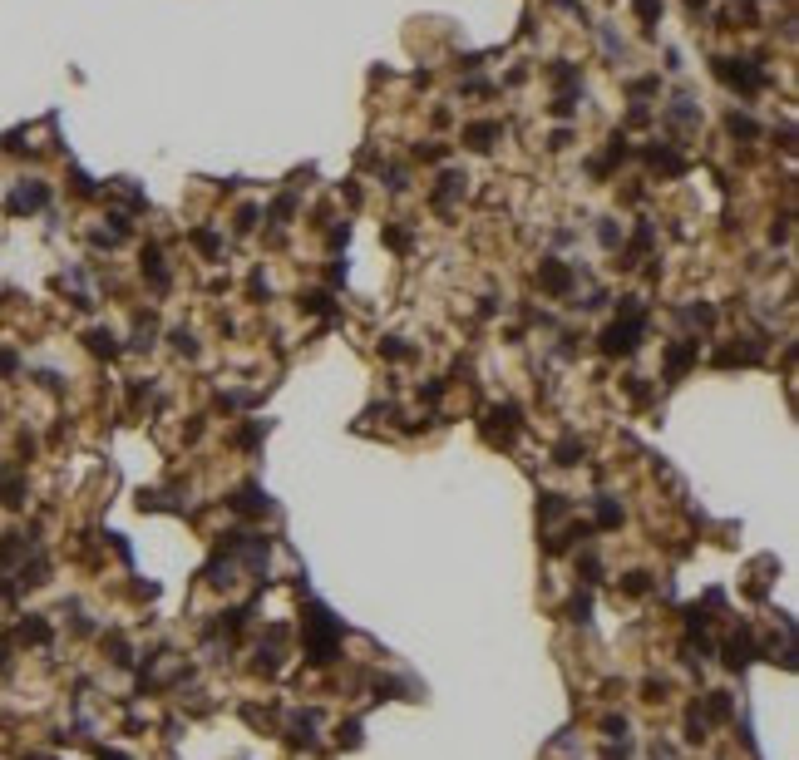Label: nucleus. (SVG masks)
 <instances>
[{
  "label": "nucleus",
  "mask_w": 799,
  "mask_h": 760,
  "mask_svg": "<svg viewBox=\"0 0 799 760\" xmlns=\"http://www.w3.org/2000/svg\"><path fill=\"white\" fill-rule=\"evenodd\" d=\"M641 307L637 302H627L622 307V321H612L607 331H602V351H612V356H627V351H637V341H641Z\"/></svg>",
  "instance_id": "f257e3e1"
},
{
  "label": "nucleus",
  "mask_w": 799,
  "mask_h": 760,
  "mask_svg": "<svg viewBox=\"0 0 799 760\" xmlns=\"http://www.w3.org/2000/svg\"><path fill=\"white\" fill-rule=\"evenodd\" d=\"M336 642H341V627H336L321 607H311V617H306V651H311V661L326 666V661L336 656Z\"/></svg>",
  "instance_id": "f03ea898"
},
{
  "label": "nucleus",
  "mask_w": 799,
  "mask_h": 760,
  "mask_svg": "<svg viewBox=\"0 0 799 760\" xmlns=\"http://www.w3.org/2000/svg\"><path fill=\"white\" fill-rule=\"evenodd\" d=\"M720 79H725V84H735L740 94H755V89L765 84V75H760L755 65H745V60H725V65H720Z\"/></svg>",
  "instance_id": "7ed1b4c3"
},
{
  "label": "nucleus",
  "mask_w": 799,
  "mask_h": 760,
  "mask_svg": "<svg viewBox=\"0 0 799 760\" xmlns=\"http://www.w3.org/2000/svg\"><path fill=\"white\" fill-rule=\"evenodd\" d=\"M50 203V188L45 183H20L15 193H10V213H35V208H45Z\"/></svg>",
  "instance_id": "20e7f679"
},
{
  "label": "nucleus",
  "mask_w": 799,
  "mask_h": 760,
  "mask_svg": "<svg viewBox=\"0 0 799 760\" xmlns=\"http://www.w3.org/2000/svg\"><path fill=\"white\" fill-rule=\"evenodd\" d=\"M538 287H543V292H568V287H573V272H568L563 262H543V267H538Z\"/></svg>",
  "instance_id": "39448f33"
},
{
  "label": "nucleus",
  "mask_w": 799,
  "mask_h": 760,
  "mask_svg": "<svg viewBox=\"0 0 799 760\" xmlns=\"http://www.w3.org/2000/svg\"><path fill=\"white\" fill-rule=\"evenodd\" d=\"M691 360H696V341H686V346H671V351H666V375L676 380V375H681V370H686Z\"/></svg>",
  "instance_id": "423d86ee"
},
{
  "label": "nucleus",
  "mask_w": 799,
  "mask_h": 760,
  "mask_svg": "<svg viewBox=\"0 0 799 760\" xmlns=\"http://www.w3.org/2000/svg\"><path fill=\"white\" fill-rule=\"evenodd\" d=\"M143 272H148V282H153V287H168V272H163L158 247H148V252H143Z\"/></svg>",
  "instance_id": "0eeeda50"
},
{
  "label": "nucleus",
  "mask_w": 799,
  "mask_h": 760,
  "mask_svg": "<svg viewBox=\"0 0 799 760\" xmlns=\"http://www.w3.org/2000/svg\"><path fill=\"white\" fill-rule=\"evenodd\" d=\"M15 637H20V642H35V647H40V642H50V627H45V622H40V617H25V622H20V632H15Z\"/></svg>",
  "instance_id": "6e6552de"
},
{
  "label": "nucleus",
  "mask_w": 799,
  "mask_h": 760,
  "mask_svg": "<svg viewBox=\"0 0 799 760\" xmlns=\"http://www.w3.org/2000/svg\"><path fill=\"white\" fill-rule=\"evenodd\" d=\"M311 731H316V716H311V711L292 721V741H297V746H316V736H311Z\"/></svg>",
  "instance_id": "1a4fd4ad"
},
{
  "label": "nucleus",
  "mask_w": 799,
  "mask_h": 760,
  "mask_svg": "<svg viewBox=\"0 0 799 760\" xmlns=\"http://www.w3.org/2000/svg\"><path fill=\"white\" fill-rule=\"evenodd\" d=\"M20 494H25V484H20L10 469H0V499H5V504H25Z\"/></svg>",
  "instance_id": "9d476101"
},
{
  "label": "nucleus",
  "mask_w": 799,
  "mask_h": 760,
  "mask_svg": "<svg viewBox=\"0 0 799 760\" xmlns=\"http://www.w3.org/2000/svg\"><path fill=\"white\" fill-rule=\"evenodd\" d=\"M489 138H499V123H474V128H469V143H474V148H489Z\"/></svg>",
  "instance_id": "9b49d317"
},
{
  "label": "nucleus",
  "mask_w": 799,
  "mask_h": 760,
  "mask_svg": "<svg viewBox=\"0 0 799 760\" xmlns=\"http://www.w3.org/2000/svg\"><path fill=\"white\" fill-rule=\"evenodd\" d=\"M597 524H602V529H617V524H622V509H617L612 499H602V504H597Z\"/></svg>",
  "instance_id": "f8f14e48"
},
{
  "label": "nucleus",
  "mask_w": 799,
  "mask_h": 760,
  "mask_svg": "<svg viewBox=\"0 0 799 760\" xmlns=\"http://www.w3.org/2000/svg\"><path fill=\"white\" fill-rule=\"evenodd\" d=\"M89 351H99V356H114L119 346H114V336H109V331H89Z\"/></svg>",
  "instance_id": "ddd939ff"
},
{
  "label": "nucleus",
  "mask_w": 799,
  "mask_h": 760,
  "mask_svg": "<svg viewBox=\"0 0 799 760\" xmlns=\"http://www.w3.org/2000/svg\"><path fill=\"white\" fill-rule=\"evenodd\" d=\"M578 459H583V444H578V439H563V444H558V464H578Z\"/></svg>",
  "instance_id": "4468645a"
},
{
  "label": "nucleus",
  "mask_w": 799,
  "mask_h": 760,
  "mask_svg": "<svg viewBox=\"0 0 799 760\" xmlns=\"http://www.w3.org/2000/svg\"><path fill=\"white\" fill-rule=\"evenodd\" d=\"M730 133H740V138H755V119H745V114H730Z\"/></svg>",
  "instance_id": "2eb2a0df"
},
{
  "label": "nucleus",
  "mask_w": 799,
  "mask_h": 760,
  "mask_svg": "<svg viewBox=\"0 0 799 760\" xmlns=\"http://www.w3.org/2000/svg\"><path fill=\"white\" fill-rule=\"evenodd\" d=\"M336 741H341V746H360V726H356V721H346V726L336 731Z\"/></svg>",
  "instance_id": "dca6fc26"
},
{
  "label": "nucleus",
  "mask_w": 799,
  "mask_h": 760,
  "mask_svg": "<svg viewBox=\"0 0 799 760\" xmlns=\"http://www.w3.org/2000/svg\"><path fill=\"white\" fill-rule=\"evenodd\" d=\"M292 213H297V203H292V198H277V203H272V217H277V222H287Z\"/></svg>",
  "instance_id": "f3484780"
},
{
  "label": "nucleus",
  "mask_w": 799,
  "mask_h": 760,
  "mask_svg": "<svg viewBox=\"0 0 799 760\" xmlns=\"http://www.w3.org/2000/svg\"><path fill=\"white\" fill-rule=\"evenodd\" d=\"M637 15H641V20H651V15H661V0H637Z\"/></svg>",
  "instance_id": "a211bd4d"
},
{
  "label": "nucleus",
  "mask_w": 799,
  "mask_h": 760,
  "mask_svg": "<svg viewBox=\"0 0 799 760\" xmlns=\"http://www.w3.org/2000/svg\"><path fill=\"white\" fill-rule=\"evenodd\" d=\"M627 593H646V573H627Z\"/></svg>",
  "instance_id": "6ab92c4d"
},
{
  "label": "nucleus",
  "mask_w": 799,
  "mask_h": 760,
  "mask_svg": "<svg viewBox=\"0 0 799 760\" xmlns=\"http://www.w3.org/2000/svg\"><path fill=\"white\" fill-rule=\"evenodd\" d=\"M602 242H607V247H617V242H622V227H612V222H607V227H602Z\"/></svg>",
  "instance_id": "aec40b11"
},
{
  "label": "nucleus",
  "mask_w": 799,
  "mask_h": 760,
  "mask_svg": "<svg viewBox=\"0 0 799 760\" xmlns=\"http://www.w3.org/2000/svg\"><path fill=\"white\" fill-rule=\"evenodd\" d=\"M10 370H15V356H10V351H0V375H10Z\"/></svg>",
  "instance_id": "412c9836"
},
{
  "label": "nucleus",
  "mask_w": 799,
  "mask_h": 760,
  "mask_svg": "<svg viewBox=\"0 0 799 760\" xmlns=\"http://www.w3.org/2000/svg\"><path fill=\"white\" fill-rule=\"evenodd\" d=\"M0 666H5V647H0Z\"/></svg>",
  "instance_id": "4be33fe9"
}]
</instances>
